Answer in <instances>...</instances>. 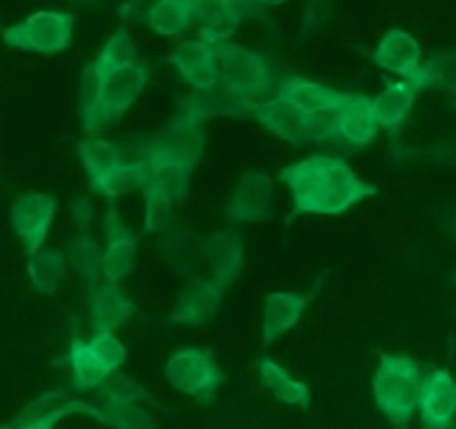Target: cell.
Returning a JSON list of instances; mask_svg holds the SVG:
<instances>
[{"mask_svg": "<svg viewBox=\"0 0 456 429\" xmlns=\"http://www.w3.org/2000/svg\"><path fill=\"white\" fill-rule=\"evenodd\" d=\"M150 80V69L142 62L110 69L102 74V125H111L125 116L136 102Z\"/></svg>", "mask_w": 456, "mask_h": 429, "instance_id": "11", "label": "cell"}, {"mask_svg": "<svg viewBox=\"0 0 456 429\" xmlns=\"http://www.w3.org/2000/svg\"><path fill=\"white\" fill-rule=\"evenodd\" d=\"M225 4L239 20L263 16V7L258 0H225Z\"/></svg>", "mask_w": 456, "mask_h": 429, "instance_id": "42", "label": "cell"}, {"mask_svg": "<svg viewBox=\"0 0 456 429\" xmlns=\"http://www.w3.org/2000/svg\"><path fill=\"white\" fill-rule=\"evenodd\" d=\"M456 409L454 378L450 369H432L421 376L417 412L426 429H452Z\"/></svg>", "mask_w": 456, "mask_h": 429, "instance_id": "13", "label": "cell"}, {"mask_svg": "<svg viewBox=\"0 0 456 429\" xmlns=\"http://www.w3.org/2000/svg\"><path fill=\"white\" fill-rule=\"evenodd\" d=\"M421 45L410 31L390 27L374 49V65L410 80L421 65Z\"/></svg>", "mask_w": 456, "mask_h": 429, "instance_id": "17", "label": "cell"}, {"mask_svg": "<svg viewBox=\"0 0 456 429\" xmlns=\"http://www.w3.org/2000/svg\"><path fill=\"white\" fill-rule=\"evenodd\" d=\"M145 181H142L141 190H156L163 191V194L172 196L174 200H183L187 194V187H190V176L191 172L185 169L183 165L176 163H165V160H159V163H145Z\"/></svg>", "mask_w": 456, "mask_h": 429, "instance_id": "33", "label": "cell"}, {"mask_svg": "<svg viewBox=\"0 0 456 429\" xmlns=\"http://www.w3.org/2000/svg\"><path fill=\"white\" fill-rule=\"evenodd\" d=\"M65 265L67 258L61 249L40 247L38 252L27 256V276L36 292L52 296L65 280Z\"/></svg>", "mask_w": 456, "mask_h": 429, "instance_id": "27", "label": "cell"}, {"mask_svg": "<svg viewBox=\"0 0 456 429\" xmlns=\"http://www.w3.org/2000/svg\"><path fill=\"white\" fill-rule=\"evenodd\" d=\"M223 298H225V287L221 283L208 279V276H194L183 285L176 307L165 319V323L191 325V328L212 323L221 312Z\"/></svg>", "mask_w": 456, "mask_h": 429, "instance_id": "9", "label": "cell"}, {"mask_svg": "<svg viewBox=\"0 0 456 429\" xmlns=\"http://www.w3.org/2000/svg\"><path fill=\"white\" fill-rule=\"evenodd\" d=\"M145 160H120L114 167L102 172L101 176L89 178V185H92V191L114 200L141 190L142 181H145Z\"/></svg>", "mask_w": 456, "mask_h": 429, "instance_id": "26", "label": "cell"}, {"mask_svg": "<svg viewBox=\"0 0 456 429\" xmlns=\"http://www.w3.org/2000/svg\"><path fill=\"white\" fill-rule=\"evenodd\" d=\"M200 239L203 236L187 230H172L160 239L159 254L165 265L181 279H194L203 263V252H200Z\"/></svg>", "mask_w": 456, "mask_h": 429, "instance_id": "23", "label": "cell"}, {"mask_svg": "<svg viewBox=\"0 0 456 429\" xmlns=\"http://www.w3.org/2000/svg\"><path fill=\"white\" fill-rule=\"evenodd\" d=\"M147 27L160 36H181L194 20V0H156L145 16Z\"/></svg>", "mask_w": 456, "mask_h": 429, "instance_id": "28", "label": "cell"}, {"mask_svg": "<svg viewBox=\"0 0 456 429\" xmlns=\"http://www.w3.org/2000/svg\"><path fill=\"white\" fill-rule=\"evenodd\" d=\"M94 61L102 67V71L132 65V62H136V47H134V40L129 38V34L125 29H116Z\"/></svg>", "mask_w": 456, "mask_h": 429, "instance_id": "37", "label": "cell"}, {"mask_svg": "<svg viewBox=\"0 0 456 429\" xmlns=\"http://www.w3.org/2000/svg\"><path fill=\"white\" fill-rule=\"evenodd\" d=\"M203 111L196 107L191 98L183 101V109L176 118L169 123L165 134H160L154 142L142 150L145 163H176L185 169H194L205 151V132H203Z\"/></svg>", "mask_w": 456, "mask_h": 429, "instance_id": "4", "label": "cell"}, {"mask_svg": "<svg viewBox=\"0 0 456 429\" xmlns=\"http://www.w3.org/2000/svg\"><path fill=\"white\" fill-rule=\"evenodd\" d=\"M101 423L111 429H159L156 427V418L141 405L101 409Z\"/></svg>", "mask_w": 456, "mask_h": 429, "instance_id": "38", "label": "cell"}, {"mask_svg": "<svg viewBox=\"0 0 456 429\" xmlns=\"http://www.w3.org/2000/svg\"><path fill=\"white\" fill-rule=\"evenodd\" d=\"M307 141H330L337 138V109H323L305 116Z\"/></svg>", "mask_w": 456, "mask_h": 429, "instance_id": "41", "label": "cell"}, {"mask_svg": "<svg viewBox=\"0 0 456 429\" xmlns=\"http://www.w3.org/2000/svg\"><path fill=\"white\" fill-rule=\"evenodd\" d=\"M89 343H92L94 350L101 354V359L105 360L114 372H118L125 365V360H127V347H125L114 334H92Z\"/></svg>", "mask_w": 456, "mask_h": 429, "instance_id": "40", "label": "cell"}, {"mask_svg": "<svg viewBox=\"0 0 456 429\" xmlns=\"http://www.w3.org/2000/svg\"><path fill=\"white\" fill-rule=\"evenodd\" d=\"M74 414H85V417H92L101 423V409L94 408L87 401H69V403L56 405V408L47 409L45 414L29 418V421H12L9 429H53L62 418L74 417Z\"/></svg>", "mask_w": 456, "mask_h": 429, "instance_id": "35", "label": "cell"}, {"mask_svg": "<svg viewBox=\"0 0 456 429\" xmlns=\"http://www.w3.org/2000/svg\"><path fill=\"white\" fill-rule=\"evenodd\" d=\"M292 196V214H316V216H338L377 196V187L361 181L354 167L341 156L312 154L298 163L288 165L279 172Z\"/></svg>", "mask_w": 456, "mask_h": 429, "instance_id": "1", "label": "cell"}, {"mask_svg": "<svg viewBox=\"0 0 456 429\" xmlns=\"http://www.w3.org/2000/svg\"><path fill=\"white\" fill-rule=\"evenodd\" d=\"M421 390V365L408 354H381L374 374L372 392L377 408L395 427L412 421Z\"/></svg>", "mask_w": 456, "mask_h": 429, "instance_id": "3", "label": "cell"}, {"mask_svg": "<svg viewBox=\"0 0 456 429\" xmlns=\"http://www.w3.org/2000/svg\"><path fill=\"white\" fill-rule=\"evenodd\" d=\"M417 92H426V89H448L454 92L456 78H454V53L452 52H435L421 61L419 69L410 78Z\"/></svg>", "mask_w": 456, "mask_h": 429, "instance_id": "31", "label": "cell"}, {"mask_svg": "<svg viewBox=\"0 0 456 429\" xmlns=\"http://www.w3.org/2000/svg\"><path fill=\"white\" fill-rule=\"evenodd\" d=\"M334 16V0H307L301 13V40L316 34Z\"/></svg>", "mask_w": 456, "mask_h": 429, "instance_id": "39", "label": "cell"}, {"mask_svg": "<svg viewBox=\"0 0 456 429\" xmlns=\"http://www.w3.org/2000/svg\"><path fill=\"white\" fill-rule=\"evenodd\" d=\"M165 378L181 394L191 396L199 403H209L218 387L225 383V374L214 356L200 347H181L165 363Z\"/></svg>", "mask_w": 456, "mask_h": 429, "instance_id": "6", "label": "cell"}, {"mask_svg": "<svg viewBox=\"0 0 456 429\" xmlns=\"http://www.w3.org/2000/svg\"><path fill=\"white\" fill-rule=\"evenodd\" d=\"M230 225H248L272 218V178L265 172H245L223 207Z\"/></svg>", "mask_w": 456, "mask_h": 429, "instance_id": "8", "label": "cell"}, {"mask_svg": "<svg viewBox=\"0 0 456 429\" xmlns=\"http://www.w3.org/2000/svg\"><path fill=\"white\" fill-rule=\"evenodd\" d=\"M279 98L301 111L303 116L316 114L323 109H338L346 102L347 93L321 85L316 80L301 78V76H288L279 83Z\"/></svg>", "mask_w": 456, "mask_h": 429, "instance_id": "20", "label": "cell"}, {"mask_svg": "<svg viewBox=\"0 0 456 429\" xmlns=\"http://www.w3.org/2000/svg\"><path fill=\"white\" fill-rule=\"evenodd\" d=\"M0 429H9V423H7V425H0Z\"/></svg>", "mask_w": 456, "mask_h": 429, "instance_id": "45", "label": "cell"}, {"mask_svg": "<svg viewBox=\"0 0 456 429\" xmlns=\"http://www.w3.org/2000/svg\"><path fill=\"white\" fill-rule=\"evenodd\" d=\"M145 196V234H160L167 230L174 221V209H176V200L172 196L163 194L156 190H142Z\"/></svg>", "mask_w": 456, "mask_h": 429, "instance_id": "36", "label": "cell"}, {"mask_svg": "<svg viewBox=\"0 0 456 429\" xmlns=\"http://www.w3.org/2000/svg\"><path fill=\"white\" fill-rule=\"evenodd\" d=\"M261 3V7H279V4L288 3V0H258Z\"/></svg>", "mask_w": 456, "mask_h": 429, "instance_id": "44", "label": "cell"}, {"mask_svg": "<svg viewBox=\"0 0 456 429\" xmlns=\"http://www.w3.org/2000/svg\"><path fill=\"white\" fill-rule=\"evenodd\" d=\"M87 314L94 334H114V329L138 314V307L125 296L118 283L102 280L89 292Z\"/></svg>", "mask_w": 456, "mask_h": 429, "instance_id": "15", "label": "cell"}, {"mask_svg": "<svg viewBox=\"0 0 456 429\" xmlns=\"http://www.w3.org/2000/svg\"><path fill=\"white\" fill-rule=\"evenodd\" d=\"M78 158L83 163L85 172L89 174V178H96L110 167H114L116 163H120L123 156H120V147L114 145V142L105 141V138L89 136L78 142Z\"/></svg>", "mask_w": 456, "mask_h": 429, "instance_id": "34", "label": "cell"}, {"mask_svg": "<svg viewBox=\"0 0 456 429\" xmlns=\"http://www.w3.org/2000/svg\"><path fill=\"white\" fill-rule=\"evenodd\" d=\"M248 116H252L261 127H265L267 132L274 134L281 141L289 142V145H305V116L298 109H294L289 102H285L283 98H272V101H261L256 105H249Z\"/></svg>", "mask_w": 456, "mask_h": 429, "instance_id": "19", "label": "cell"}, {"mask_svg": "<svg viewBox=\"0 0 456 429\" xmlns=\"http://www.w3.org/2000/svg\"><path fill=\"white\" fill-rule=\"evenodd\" d=\"M214 53L218 65V85L232 101L240 105H256L265 101L274 87V71L261 52L223 40L214 45Z\"/></svg>", "mask_w": 456, "mask_h": 429, "instance_id": "2", "label": "cell"}, {"mask_svg": "<svg viewBox=\"0 0 456 429\" xmlns=\"http://www.w3.org/2000/svg\"><path fill=\"white\" fill-rule=\"evenodd\" d=\"M256 374L261 378L263 387L274 396L281 403L289 405V408L307 409L312 403V392L310 387L303 381H297L294 376H289L283 368H281L276 360L272 359H261L256 360Z\"/></svg>", "mask_w": 456, "mask_h": 429, "instance_id": "24", "label": "cell"}, {"mask_svg": "<svg viewBox=\"0 0 456 429\" xmlns=\"http://www.w3.org/2000/svg\"><path fill=\"white\" fill-rule=\"evenodd\" d=\"M314 292L297 294V292H272L263 303V347H270L281 336L297 328L310 305Z\"/></svg>", "mask_w": 456, "mask_h": 429, "instance_id": "16", "label": "cell"}, {"mask_svg": "<svg viewBox=\"0 0 456 429\" xmlns=\"http://www.w3.org/2000/svg\"><path fill=\"white\" fill-rule=\"evenodd\" d=\"M417 93L410 80H396V83H387L377 98H370L379 129H387L390 134L399 132L408 123Z\"/></svg>", "mask_w": 456, "mask_h": 429, "instance_id": "21", "label": "cell"}, {"mask_svg": "<svg viewBox=\"0 0 456 429\" xmlns=\"http://www.w3.org/2000/svg\"><path fill=\"white\" fill-rule=\"evenodd\" d=\"M167 62L178 71L183 80L196 92L208 93L218 85V65L214 45L205 40H185L176 45L167 56Z\"/></svg>", "mask_w": 456, "mask_h": 429, "instance_id": "14", "label": "cell"}, {"mask_svg": "<svg viewBox=\"0 0 456 429\" xmlns=\"http://www.w3.org/2000/svg\"><path fill=\"white\" fill-rule=\"evenodd\" d=\"M379 125L374 120L370 98L363 93H347L346 102L337 109V138L352 150L374 142Z\"/></svg>", "mask_w": 456, "mask_h": 429, "instance_id": "18", "label": "cell"}, {"mask_svg": "<svg viewBox=\"0 0 456 429\" xmlns=\"http://www.w3.org/2000/svg\"><path fill=\"white\" fill-rule=\"evenodd\" d=\"M76 16L53 9H40L29 13L16 25L3 31V43L20 52H34L40 56H58L67 52L74 36Z\"/></svg>", "mask_w": 456, "mask_h": 429, "instance_id": "5", "label": "cell"}, {"mask_svg": "<svg viewBox=\"0 0 456 429\" xmlns=\"http://www.w3.org/2000/svg\"><path fill=\"white\" fill-rule=\"evenodd\" d=\"M58 198L45 191H25L12 205V227L22 240L27 256L45 247L53 216H56Z\"/></svg>", "mask_w": 456, "mask_h": 429, "instance_id": "7", "label": "cell"}, {"mask_svg": "<svg viewBox=\"0 0 456 429\" xmlns=\"http://www.w3.org/2000/svg\"><path fill=\"white\" fill-rule=\"evenodd\" d=\"M102 236H105V247H102L101 276L110 283H118L134 270L138 240L134 231L125 225L114 205H107L105 216H102Z\"/></svg>", "mask_w": 456, "mask_h": 429, "instance_id": "10", "label": "cell"}, {"mask_svg": "<svg viewBox=\"0 0 456 429\" xmlns=\"http://www.w3.org/2000/svg\"><path fill=\"white\" fill-rule=\"evenodd\" d=\"M67 363L71 369V387L80 394L92 392L105 381L107 376L114 374V369L101 359L94 345L89 341H83L78 332L74 329L69 341V352H67Z\"/></svg>", "mask_w": 456, "mask_h": 429, "instance_id": "22", "label": "cell"}, {"mask_svg": "<svg viewBox=\"0 0 456 429\" xmlns=\"http://www.w3.org/2000/svg\"><path fill=\"white\" fill-rule=\"evenodd\" d=\"M96 399L98 403L102 405L101 409H116V408H125V405L154 403V399H151V396L147 394L136 381H132V378L118 372L107 376L105 381L96 387Z\"/></svg>", "mask_w": 456, "mask_h": 429, "instance_id": "32", "label": "cell"}, {"mask_svg": "<svg viewBox=\"0 0 456 429\" xmlns=\"http://www.w3.org/2000/svg\"><path fill=\"white\" fill-rule=\"evenodd\" d=\"M92 216H94V209L87 198H76L74 203H71V218H74L80 231H89Z\"/></svg>", "mask_w": 456, "mask_h": 429, "instance_id": "43", "label": "cell"}, {"mask_svg": "<svg viewBox=\"0 0 456 429\" xmlns=\"http://www.w3.org/2000/svg\"><path fill=\"white\" fill-rule=\"evenodd\" d=\"M102 67L96 61L89 62L80 74L78 87V114L80 125L89 136H96L102 125Z\"/></svg>", "mask_w": 456, "mask_h": 429, "instance_id": "25", "label": "cell"}, {"mask_svg": "<svg viewBox=\"0 0 456 429\" xmlns=\"http://www.w3.org/2000/svg\"><path fill=\"white\" fill-rule=\"evenodd\" d=\"M101 261L102 247L89 236V231H78L67 252V263H71L76 276L89 287H96L101 280Z\"/></svg>", "mask_w": 456, "mask_h": 429, "instance_id": "30", "label": "cell"}, {"mask_svg": "<svg viewBox=\"0 0 456 429\" xmlns=\"http://www.w3.org/2000/svg\"><path fill=\"white\" fill-rule=\"evenodd\" d=\"M203 261L209 265V279L230 287L245 270V240L236 230H218L200 239Z\"/></svg>", "mask_w": 456, "mask_h": 429, "instance_id": "12", "label": "cell"}, {"mask_svg": "<svg viewBox=\"0 0 456 429\" xmlns=\"http://www.w3.org/2000/svg\"><path fill=\"white\" fill-rule=\"evenodd\" d=\"M194 18L203 22L200 40L209 45L230 40V36L240 25V20L230 12L225 0H194Z\"/></svg>", "mask_w": 456, "mask_h": 429, "instance_id": "29", "label": "cell"}]
</instances>
